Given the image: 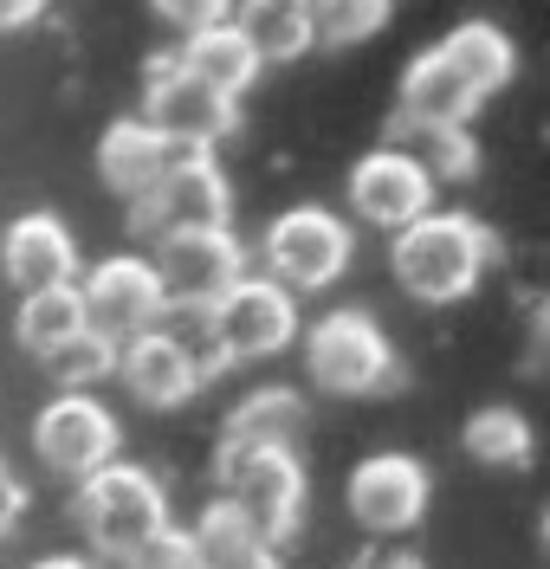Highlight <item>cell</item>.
<instances>
[{"label": "cell", "instance_id": "obj_1", "mask_svg": "<svg viewBox=\"0 0 550 569\" xmlns=\"http://www.w3.org/2000/svg\"><path fill=\"white\" fill-rule=\"evenodd\" d=\"M492 259H499V240L486 233V220L453 213V208L421 213V220H408L402 233L389 240V272L421 305H460V298H473V284L486 279Z\"/></svg>", "mask_w": 550, "mask_h": 569}, {"label": "cell", "instance_id": "obj_2", "mask_svg": "<svg viewBox=\"0 0 550 569\" xmlns=\"http://www.w3.org/2000/svg\"><path fill=\"white\" fill-rule=\"evenodd\" d=\"M214 486L220 498L259 531L266 550H279L298 531V511H304V472L286 447H240V440H220L214 447Z\"/></svg>", "mask_w": 550, "mask_h": 569}, {"label": "cell", "instance_id": "obj_3", "mask_svg": "<svg viewBox=\"0 0 550 569\" xmlns=\"http://www.w3.org/2000/svg\"><path fill=\"white\" fill-rule=\"evenodd\" d=\"M304 376L324 395H376L402 369H396V350H389L382 323L357 311V305H343V311H324L304 330Z\"/></svg>", "mask_w": 550, "mask_h": 569}, {"label": "cell", "instance_id": "obj_4", "mask_svg": "<svg viewBox=\"0 0 550 569\" xmlns=\"http://www.w3.org/2000/svg\"><path fill=\"white\" fill-rule=\"evenodd\" d=\"M72 511H78V525H84V537H91V550H104L117 563L169 525L162 486L149 479L143 466H123V460H110L104 472H91V479L78 486Z\"/></svg>", "mask_w": 550, "mask_h": 569}, {"label": "cell", "instance_id": "obj_5", "mask_svg": "<svg viewBox=\"0 0 550 569\" xmlns=\"http://www.w3.org/2000/svg\"><path fill=\"white\" fill-rule=\"evenodd\" d=\"M72 291H78V318H84V330L104 337L110 350H123V343L143 337V330H162V318H169L162 284H156V272H149V259H137V252H110V259H98V266L84 272V284H72Z\"/></svg>", "mask_w": 550, "mask_h": 569}, {"label": "cell", "instance_id": "obj_6", "mask_svg": "<svg viewBox=\"0 0 550 569\" xmlns=\"http://www.w3.org/2000/svg\"><path fill=\"white\" fill-rule=\"evenodd\" d=\"M259 252H266V279L298 298V291H324V284L343 279L357 240H350V227L330 208H292L266 227Z\"/></svg>", "mask_w": 550, "mask_h": 569}, {"label": "cell", "instance_id": "obj_7", "mask_svg": "<svg viewBox=\"0 0 550 569\" xmlns=\"http://www.w3.org/2000/svg\"><path fill=\"white\" fill-rule=\"evenodd\" d=\"M149 272L162 284V305L169 311L201 318V311H214L220 298L247 279V252H240V240L227 227L220 233H169V240H156Z\"/></svg>", "mask_w": 550, "mask_h": 569}, {"label": "cell", "instance_id": "obj_8", "mask_svg": "<svg viewBox=\"0 0 550 569\" xmlns=\"http://www.w3.org/2000/svg\"><path fill=\"white\" fill-rule=\"evenodd\" d=\"M143 123L169 142L176 156H208V149L240 123V104L220 98V91H208V84H194V78L176 66V52H169V59H149Z\"/></svg>", "mask_w": 550, "mask_h": 569}, {"label": "cell", "instance_id": "obj_9", "mask_svg": "<svg viewBox=\"0 0 550 569\" xmlns=\"http://www.w3.org/2000/svg\"><path fill=\"white\" fill-rule=\"evenodd\" d=\"M227 213H233V194H227L220 162L214 156H182V162H169V176L130 208V227L149 233V240H169V233H220Z\"/></svg>", "mask_w": 550, "mask_h": 569}, {"label": "cell", "instance_id": "obj_10", "mask_svg": "<svg viewBox=\"0 0 550 569\" xmlns=\"http://www.w3.org/2000/svg\"><path fill=\"white\" fill-rule=\"evenodd\" d=\"M33 453L46 460V472L84 486L117 460V415L98 395H52L33 415Z\"/></svg>", "mask_w": 550, "mask_h": 569}, {"label": "cell", "instance_id": "obj_11", "mask_svg": "<svg viewBox=\"0 0 550 569\" xmlns=\"http://www.w3.org/2000/svg\"><path fill=\"white\" fill-rule=\"evenodd\" d=\"M201 323L214 337L220 362H259L298 337V298L279 291L272 279H240L214 311H201Z\"/></svg>", "mask_w": 550, "mask_h": 569}, {"label": "cell", "instance_id": "obj_12", "mask_svg": "<svg viewBox=\"0 0 550 569\" xmlns=\"http://www.w3.org/2000/svg\"><path fill=\"white\" fill-rule=\"evenodd\" d=\"M343 498H350V518L369 537H402L428 511V466L414 460V453H369L350 472V492Z\"/></svg>", "mask_w": 550, "mask_h": 569}, {"label": "cell", "instance_id": "obj_13", "mask_svg": "<svg viewBox=\"0 0 550 569\" xmlns=\"http://www.w3.org/2000/svg\"><path fill=\"white\" fill-rule=\"evenodd\" d=\"M350 208L363 213L369 227H382V233H402L408 220L434 213V181L421 169V156L389 142V149H369L350 169Z\"/></svg>", "mask_w": 550, "mask_h": 569}, {"label": "cell", "instance_id": "obj_14", "mask_svg": "<svg viewBox=\"0 0 550 569\" xmlns=\"http://www.w3.org/2000/svg\"><path fill=\"white\" fill-rule=\"evenodd\" d=\"M0 272L20 298L33 291H59V284H78V240L59 213H20L7 220L0 233Z\"/></svg>", "mask_w": 550, "mask_h": 569}, {"label": "cell", "instance_id": "obj_15", "mask_svg": "<svg viewBox=\"0 0 550 569\" xmlns=\"http://www.w3.org/2000/svg\"><path fill=\"white\" fill-rule=\"evenodd\" d=\"M479 98L447 71V59H440L434 46L428 52H414L402 71V84H396V123L402 130H414V137H434V130H467L473 123Z\"/></svg>", "mask_w": 550, "mask_h": 569}, {"label": "cell", "instance_id": "obj_16", "mask_svg": "<svg viewBox=\"0 0 550 569\" xmlns=\"http://www.w3.org/2000/svg\"><path fill=\"white\" fill-rule=\"evenodd\" d=\"M110 376L137 395L143 408H188L194 389H201L194 362L182 356V343H176L169 330H143V337H130V343L117 350V369H110Z\"/></svg>", "mask_w": 550, "mask_h": 569}, {"label": "cell", "instance_id": "obj_17", "mask_svg": "<svg viewBox=\"0 0 550 569\" xmlns=\"http://www.w3.org/2000/svg\"><path fill=\"white\" fill-rule=\"evenodd\" d=\"M169 162H182V156L156 137L143 117H117L104 137H98V176H104V188H117L130 208L169 176Z\"/></svg>", "mask_w": 550, "mask_h": 569}, {"label": "cell", "instance_id": "obj_18", "mask_svg": "<svg viewBox=\"0 0 550 569\" xmlns=\"http://www.w3.org/2000/svg\"><path fill=\"white\" fill-rule=\"evenodd\" d=\"M434 52L447 59V71L473 91L479 104L486 98H499L506 84H512V71H518V46L506 27H492V20H460L447 39H434Z\"/></svg>", "mask_w": 550, "mask_h": 569}, {"label": "cell", "instance_id": "obj_19", "mask_svg": "<svg viewBox=\"0 0 550 569\" xmlns=\"http://www.w3.org/2000/svg\"><path fill=\"white\" fill-rule=\"evenodd\" d=\"M176 66H182L194 84H208V91H220V98L240 104V91L259 78V52H253V39L240 33V20L227 13V20H214V27H201V33L182 39Z\"/></svg>", "mask_w": 550, "mask_h": 569}, {"label": "cell", "instance_id": "obj_20", "mask_svg": "<svg viewBox=\"0 0 550 569\" xmlns=\"http://www.w3.org/2000/svg\"><path fill=\"white\" fill-rule=\"evenodd\" d=\"M188 543H194L201 569H279V557L259 543V531L227 505V498H208V505H201V518H194Z\"/></svg>", "mask_w": 550, "mask_h": 569}, {"label": "cell", "instance_id": "obj_21", "mask_svg": "<svg viewBox=\"0 0 550 569\" xmlns=\"http://www.w3.org/2000/svg\"><path fill=\"white\" fill-rule=\"evenodd\" d=\"M233 20H240V33L253 39L259 66H292V59H304V52L318 46L304 0H253V7H240Z\"/></svg>", "mask_w": 550, "mask_h": 569}, {"label": "cell", "instance_id": "obj_22", "mask_svg": "<svg viewBox=\"0 0 550 569\" xmlns=\"http://www.w3.org/2000/svg\"><path fill=\"white\" fill-rule=\"evenodd\" d=\"M460 447L473 453L479 466H506V472H524L538 460V433L518 415L512 401H492V408H473V421L460 427Z\"/></svg>", "mask_w": 550, "mask_h": 569}, {"label": "cell", "instance_id": "obj_23", "mask_svg": "<svg viewBox=\"0 0 550 569\" xmlns=\"http://www.w3.org/2000/svg\"><path fill=\"white\" fill-rule=\"evenodd\" d=\"M304 427V401L292 389H253L227 421L220 440H240V447H286L292 453V433Z\"/></svg>", "mask_w": 550, "mask_h": 569}, {"label": "cell", "instance_id": "obj_24", "mask_svg": "<svg viewBox=\"0 0 550 569\" xmlns=\"http://www.w3.org/2000/svg\"><path fill=\"white\" fill-rule=\"evenodd\" d=\"M78 330H84V318H78V291H72V284L20 298V318H13V337H20V350H27V356L59 350V343H66V337H78Z\"/></svg>", "mask_w": 550, "mask_h": 569}, {"label": "cell", "instance_id": "obj_25", "mask_svg": "<svg viewBox=\"0 0 550 569\" xmlns=\"http://www.w3.org/2000/svg\"><path fill=\"white\" fill-rule=\"evenodd\" d=\"M39 369L59 382L66 395H84L91 382H104L110 369H117V350H110L104 337H91V330H78V337H66L59 350L39 356Z\"/></svg>", "mask_w": 550, "mask_h": 569}, {"label": "cell", "instance_id": "obj_26", "mask_svg": "<svg viewBox=\"0 0 550 569\" xmlns=\"http://www.w3.org/2000/svg\"><path fill=\"white\" fill-rule=\"evenodd\" d=\"M389 27V0H318L311 7V39L318 46H363Z\"/></svg>", "mask_w": 550, "mask_h": 569}, {"label": "cell", "instance_id": "obj_27", "mask_svg": "<svg viewBox=\"0 0 550 569\" xmlns=\"http://www.w3.org/2000/svg\"><path fill=\"white\" fill-rule=\"evenodd\" d=\"M428 142V156H421V169H428V181H467L479 176V142L467 137V130H434V137H421Z\"/></svg>", "mask_w": 550, "mask_h": 569}, {"label": "cell", "instance_id": "obj_28", "mask_svg": "<svg viewBox=\"0 0 550 569\" xmlns=\"http://www.w3.org/2000/svg\"><path fill=\"white\" fill-rule=\"evenodd\" d=\"M123 569H201V557H194V543H188V531H176V525H162V531L149 537V543H137V550L123 557Z\"/></svg>", "mask_w": 550, "mask_h": 569}, {"label": "cell", "instance_id": "obj_29", "mask_svg": "<svg viewBox=\"0 0 550 569\" xmlns=\"http://www.w3.org/2000/svg\"><path fill=\"white\" fill-rule=\"evenodd\" d=\"M156 20H169V27H188V33H201V27L227 20V7H214V0H156Z\"/></svg>", "mask_w": 550, "mask_h": 569}, {"label": "cell", "instance_id": "obj_30", "mask_svg": "<svg viewBox=\"0 0 550 569\" xmlns=\"http://www.w3.org/2000/svg\"><path fill=\"white\" fill-rule=\"evenodd\" d=\"M20 511H27V486H20V472L0 460V537L20 525Z\"/></svg>", "mask_w": 550, "mask_h": 569}, {"label": "cell", "instance_id": "obj_31", "mask_svg": "<svg viewBox=\"0 0 550 569\" xmlns=\"http://www.w3.org/2000/svg\"><path fill=\"white\" fill-rule=\"evenodd\" d=\"M33 20H39V0H0V33L33 27Z\"/></svg>", "mask_w": 550, "mask_h": 569}, {"label": "cell", "instance_id": "obj_32", "mask_svg": "<svg viewBox=\"0 0 550 569\" xmlns=\"http://www.w3.org/2000/svg\"><path fill=\"white\" fill-rule=\"evenodd\" d=\"M33 569H91V563H84V557H39Z\"/></svg>", "mask_w": 550, "mask_h": 569}]
</instances>
